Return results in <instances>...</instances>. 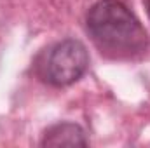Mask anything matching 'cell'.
Returning a JSON list of instances; mask_svg holds the SVG:
<instances>
[{
	"mask_svg": "<svg viewBox=\"0 0 150 148\" xmlns=\"http://www.w3.org/2000/svg\"><path fill=\"white\" fill-rule=\"evenodd\" d=\"M86 30L108 59H136L149 49V35L140 19L120 0H98L86 14Z\"/></svg>",
	"mask_w": 150,
	"mask_h": 148,
	"instance_id": "obj_1",
	"label": "cell"
},
{
	"mask_svg": "<svg viewBox=\"0 0 150 148\" xmlns=\"http://www.w3.org/2000/svg\"><path fill=\"white\" fill-rule=\"evenodd\" d=\"M37 77L47 85L67 87L89 68V54L80 40L65 38L44 49L33 63Z\"/></svg>",
	"mask_w": 150,
	"mask_h": 148,
	"instance_id": "obj_2",
	"label": "cell"
},
{
	"mask_svg": "<svg viewBox=\"0 0 150 148\" xmlns=\"http://www.w3.org/2000/svg\"><path fill=\"white\" fill-rule=\"evenodd\" d=\"M86 131L75 122H59L44 132L40 147H87Z\"/></svg>",
	"mask_w": 150,
	"mask_h": 148,
	"instance_id": "obj_3",
	"label": "cell"
},
{
	"mask_svg": "<svg viewBox=\"0 0 150 148\" xmlns=\"http://www.w3.org/2000/svg\"><path fill=\"white\" fill-rule=\"evenodd\" d=\"M143 4H145V9H147V14H149V18H150V0H143Z\"/></svg>",
	"mask_w": 150,
	"mask_h": 148,
	"instance_id": "obj_4",
	"label": "cell"
}]
</instances>
